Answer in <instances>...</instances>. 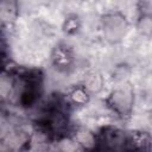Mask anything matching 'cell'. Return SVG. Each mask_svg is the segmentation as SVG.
<instances>
[{
	"instance_id": "cell-1",
	"label": "cell",
	"mask_w": 152,
	"mask_h": 152,
	"mask_svg": "<svg viewBox=\"0 0 152 152\" xmlns=\"http://www.w3.org/2000/svg\"><path fill=\"white\" fill-rule=\"evenodd\" d=\"M69 102L56 97L49 101L38 118V125L50 137L61 138L69 132Z\"/></svg>"
},
{
	"instance_id": "cell-2",
	"label": "cell",
	"mask_w": 152,
	"mask_h": 152,
	"mask_svg": "<svg viewBox=\"0 0 152 152\" xmlns=\"http://www.w3.org/2000/svg\"><path fill=\"white\" fill-rule=\"evenodd\" d=\"M14 87L23 106L33 104L42 91V75L37 70H23L15 74Z\"/></svg>"
},
{
	"instance_id": "cell-3",
	"label": "cell",
	"mask_w": 152,
	"mask_h": 152,
	"mask_svg": "<svg viewBox=\"0 0 152 152\" xmlns=\"http://www.w3.org/2000/svg\"><path fill=\"white\" fill-rule=\"evenodd\" d=\"M126 138L119 128L104 127L97 133L90 152H125Z\"/></svg>"
},
{
	"instance_id": "cell-4",
	"label": "cell",
	"mask_w": 152,
	"mask_h": 152,
	"mask_svg": "<svg viewBox=\"0 0 152 152\" xmlns=\"http://www.w3.org/2000/svg\"><path fill=\"white\" fill-rule=\"evenodd\" d=\"M107 102L116 115L121 118L129 116L133 106V90L129 84L115 88L107 99Z\"/></svg>"
},
{
	"instance_id": "cell-5",
	"label": "cell",
	"mask_w": 152,
	"mask_h": 152,
	"mask_svg": "<svg viewBox=\"0 0 152 152\" xmlns=\"http://www.w3.org/2000/svg\"><path fill=\"white\" fill-rule=\"evenodd\" d=\"M52 63L58 69H66L71 65L74 55L71 49L65 44H59L53 49V52L51 55Z\"/></svg>"
},
{
	"instance_id": "cell-6",
	"label": "cell",
	"mask_w": 152,
	"mask_h": 152,
	"mask_svg": "<svg viewBox=\"0 0 152 152\" xmlns=\"http://www.w3.org/2000/svg\"><path fill=\"white\" fill-rule=\"evenodd\" d=\"M65 99L68 100V102H72L74 104H86L89 100V94L87 91V89L82 86H77L75 88H72L68 95V97L65 96Z\"/></svg>"
},
{
	"instance_id": "cell-7",
	"label": "cell",
	"mask_w": 152,
	"mask_h": 152,
	"mask_svg": "<svg viewBox=\"0 0 152 152\" xmlns=\"http://www.w3.org/2000/svg\"><path fill=\"white\" fill-rule=\"evenodd\" d=\"M78 27H80V21L76 15H70L66 18L64 24V31L66 33H74L78 30Z\"/></svg>"
}]
</instances>
